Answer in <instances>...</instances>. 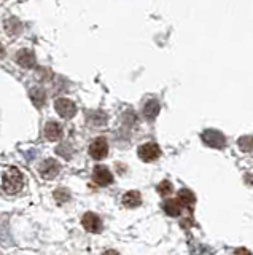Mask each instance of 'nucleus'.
<instances>
[{
	"instance_id": "nucleus-1",
	"label": "nucleus",
	"mask_w": 253,
	"mask_h": 255,
	"mask_svg": "<svg viewBox=\"0 0 253 255\" xmlns=\"http://www.w3.org/2000/svg\"><path fill=\"white\" fill-rule=\"evenodd\" d=\"M2 188L8 195H16L24 188V175L16 167H8L2 175Z\"/></svg>"
},
{
	"instance_id": "nucleus-2",
	"label": "nucleus",
	"mask_w": 253,
	"mask_h": 255,
	"mask_svg": "<svg viewBox=\"0 0 253 255\" xmlns=\"http://www.w3.org/2000/svg\"><path fill=\"white\" fill-rule=\"evenodd\" d=\"M54 109H56L58 114L66 120L75 117L77 114V106L70 99H66V98H61L54 102Z\"/></svg>"
},
{
	"instance_id": "nucleus-3",
	"label": "nucleus",
	"mask_w": 253,
	"mask_h": 255,
	"mask_svg": "<svg viewBox=\"0 0 253 255\" xmlns=\"http://www.w3.org/2000/svg\"><path fill=\"white\" fill-rule=\"evenodd\" d=\"M161 155V150L156 143H144L142 147H139V156L140 159L150 163V161H155Z\"/></svg>"
},
{
	"instance_id": "nucleus-4",
	"label": "nucleus",
	"mask_w": 253,
	"mask_h": 255,
	"mask_svg": "<svg viewBox=\"0 0 253 255\" xmlns=\"http://www.w3.org/2000/svg\"><path fill=\"white\" fill-rule=\"evenodd\" d=\"M202 140L204 143H207L209 147H213V148H221L225 145V135L218 132V131H213V129H209V131H204L202 132Z\"/></svg>"
},
{
	"instance_id": "nucleus-5",
	"label": "nucleus",
	"mask_w": 253,
	"mask_h": 255,
	"mask_svg": "<svg viewBox=\"0 0 253 255\" xmlns=\"http://www.w3.org/2000/svg\"><path fill=\"white\" fill-rule=\"evenodd\" d=\"M108 153V143L104 137H97L94 140L91 145H89V155L96 159H102L105 158Z\"/></svg>"
},
{
	"instance_id": "nucleus-6",
	"label": "nucleus",
	"mask_w": 253,
	"mask_h": 255,
	"mask_svg": "<svg viewBox=\"0 0 253 255\" xmlns=\"http://www.w3.org/2000/svg\"><path fill=\"white\" fill-rule=\"evenodd\" d=\"M38 171H40L42 177H45V179H53V177H56L58 172L61 171V166H59V163L56 161V159H46V161H43L40 164Z\"/></svg>"
},
{
	"instance_id": "nucleus-7",
	"label": "nucleus",
	"mask_w": 253,
	"mask_h": 255,
	"mask_svg": "<svg viewBox=\"0 0 253 255\" xmlns=\"http://www.w3.org/2000/svg\"><path fill=\"white\" fill-rule=\"evenodd\" d=\"M82 223H83L84 230H88L89 233H99L100 228H102V223H100L99 217L92 212L84 214L83 219H82Z\"/></svg>"
},
{
	"instance_id": "nucleus-8",
	"label": "nucleus",
	"mask_w": 253,
	"mask_h": 255,
	"mask_svg": "<svg viewBox=\"0 0 253 255\" xmlns=\"http://www.w3.org/2000/svg\"><path fill=\"white\" fill-rule=\"evenodd\" d=\"M92 180L97 183V185H108L110 182L113 180L112 174L104 166H97L92 172Z\"/></svg>"
},
{
	"instance_id": "nucleus-9",
	"label": "nucleus",
	"mask_w": 253,
	"mask_h": 255,
	"mask_svg": "<svg viewBox=\"0 0 253 255\" xmlns=\"http://www.w3.org/2000/svg\"><path fill=\"white\" fill-rule=\"evenodd\" d=\"M45 137L48 140H59L62 137V128L54 122L46 123L45 125Z\"/></svg>"
},
{
	"instance_id": "nucleus-10",
	"label": "nucleus",
	"mask_w": 253,
	"mask_h": 255,
	"mask_svg": "<svg viewBox=\"0 0 253 255\" xmlns=\"http://www.w3.org/2000/svg\"><path fill=\"white\" fill-rule=\"evenodd\" d=\"M16 62L22 67H32L35 64V56L32 51H29V50H21L16 54Z\"/></svg>"
},
{
	"instance_id": "nucleus-11",
	"label": "nucleus",
	"mask_w": 253,
	"mask_h": 255,
	"mask_svg": "<svg viewBox=\"0 0 253 255\" xmlns=\"http://www.w3.org/2000/svg\"><path fill=\"white\" fill-rule=\"evenodd\" d=\"M126 207H137L140 203H142V196L139 191L132 190V191H128L124 196H123V201H121Z\"/></svg>"
},
{
	"instance_id": "nucleus-12",
	"label": "nucleus",
	"mask_w": 253,
	"mask_h": 255,
	"mask_svg": "<svg viewBox=\"0 0 253 255\" xmlns=\"http://www.w3.org/2000/svg\"><path fill=\"white\" fill-rule=\"evenodd\" d=\"M158 114H160V102L152 99V101H148L145 104V107H144V115L148 118V120H153L158 117Z\"/></svg>"
},
{
	"instance_id": "nucleus-13",
	"label": "nucleus",
	"mask_w": 253,
	"mask_h": 255,
	"mask_svg": "<svg viewBox=\"0 0 253 255\" xmlns=\"http://www.w3.org/2000/svg\"><path fill=\"white\" fill-rule=\"evenodd\" d=\"M163 209L166 211V214L170 215V217H178L180 215V211H181V207L178 204L177 199H169V201H166L163 204Z\"/></svg>"
},
{
	"instance_id": "nucleus-14",
	"label": "nucleus",
	"mask_w": 253,
	"mask_h": 255,
	"mask_svg": "<svg viewBox=\"0 0 253 255\" xmlns=\"http://www.w3.org/2000/svg\"><path fill=\"white\" fill-rule=\"evenodd\" d=\"M177 201H178L180 206L191 207L194 204V201H196V198H194V195L189 190H181L180 193H178V196H177Z\"/></svg>"
},
{
	"instance_id": "nucleus-15",
	"label": "nucleus",
	"mask_w": 253,
	"mask_h": 255,
	"mask_svg": "<svg viewBox=\"0 0 253 255\" xmlns=\"http://www.w3.org/2000/svg\"><path fill=\"white\" fill-rule=\"evenodd\" d=\"M239 147L244 151H252L253 150V135H244V137L239 139Z\"/></svg>"
},
{
	"instance_id": "nucleus-16",
	"label": "nucleus",
	"mask_w": 253,
	"mask_h": 255,
	"mask_svg": "<svg viewBox=\"0 0 253 255\" xmlns=\"http://www.w3.org/2000/svg\"><path fill=\"white\" fill-rule=\"evenodd\" d=\"M172 183L169 182V180H163L160 185H158V191H160V195H169V193H172Z\"/></svg>"
},
{
	"instance_id": "nucleus-17",
	"label": "nucleus",
	"mask_w": 253,
	"mask_h": 255,
	"mask_svg": "<svg viewBox=\"0 0 253 255\" xmlns=\"http://www.w3.org/2000/svg\"><path fill=\"white\" fill-rule=\"evenodd\" d=\"M54 198H56L59 203H64V201H67V199H69V193H67L66 190H59V191L54 193Z\"/></svg>"
},
{
	"instance_id": "nucleus-18",
	"label": "nucleus",
	"mask_w": 253,
	"mask_h": 255,
	"mask_svg": "<svg viewBox=\"0 0 253 255\" xmlns=\"http://www.w3.org/2000/svg\"><path fill=\"white\" fill-rule=\"evenodd\" d=\"M234 255H252V254H250V251H247V249H237Z\"/></svg>"
},
{
	"instance_id": "nucleus-19",
	"label": "nucleus",
	"mask_w": 253,
	"mask_h": 255,
	"mask_svg": "<svg viewBox=\"0 0 253 255\" xmlns=\"http://www.w3.org/2000/svg\"><path fill=\"white\" fill-rule=\"evenodd\" d=\"M104 255H118V254H116L115 251H107V252H105Z\"/></svg>"
}]
</instances>
